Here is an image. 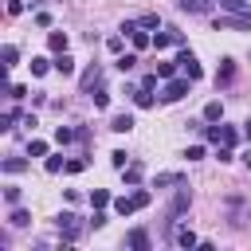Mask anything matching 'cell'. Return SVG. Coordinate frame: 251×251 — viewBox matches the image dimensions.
Returning a JSON list of instances; mask_svg holds the SVG:
<instances>
[{
  "mask_svg": "<svg viewBox=\"0 0 251 251\" xmlns=\"http://www.w3.org/2000/svg\"><path fill=\"white\" fill-rule=\"evenodd\" d=\"M188 86H192V78H188V75H173V78H165L161 98H165V102H180V98L188 94Z\"/></svg>",
  "mask_w": 251,
  "mask_h": 251,
  "instance_id": "6da1fadb",
  "label": "cell"
},
{
  "mask_svg": "<svg viewBox=\"0 0 251 251\" xmlns=\"http://www.w3.org/2000/svg\"><path fill=\"white\" fill-rule=\"evenodd\" d=\"M55 227H59V235H63V243H75V239L82 235V224H78V216H75V212H59V220H55Z\"/></svg>",
  "mask_w": 251,
  "mask_h": 251,
  "instance_id": "7a4b0ae2",
  "label": "cell"
},
{
  "mask_svg": "<svg viewBox=\"0 0 251 251\" xmlns=\"http://www.w3.org/2000/svg\"><path fill=\"white\" fill-rule=\"evenodd\" d=\"M204 137L216 141V145H235V141H239L235 126H204Z\"/></svg>",
  "mask_w": 251,
  "mask_h": 251,
  "instance_id": "3957f363",
  "label": "cell"
},
{
  "mask_svg": "<svg viewBox=\"0 0 251 251\" xmlns=\"http://www.w3.org/2000/svg\"><path fill=\"white\" fill-rule=\"evenodd\" d=\"M239 31V27H251V16H243V12H227V16H216V31Z\"/></svg>",
  "mask_w": 251,
  "mask_h": 251,
  "instance_id": "277c9868",
  "label": "cell"
},
{
  "mask_svg": "<svg viewBox=\"0 0 251 251\" xmlns=\"http://www.w3.org/2000/svg\"><path fill=\"white\" fill-rule=\"evenodd\" d=\"M176 63H180V75H188L192 82H196V78L204 75V71H200V63H196V55H192L188 47H180V55H176Z\"/></svg>",
  "mask_w": 251,
  "mask_h": 251,
  "instance_id": "5b68a950",
  "label": "cell"
},
{
  "mask_svg": "<svg viewBox=\"0 0 251 251\" xmlns=\"http://www.w3.org/2000/svg\"><path fill=\"white\" fill-rule=\"evenodd\" d=\"M126 247H133V251H149L153 243H149V231L145 227H133L129 235H126Z\"/></svg>",
  "mask_w": 251,
  "mask_h": 251,
  "instance_id": "8992f818",
  "label": "cell"
},
{
  "mask_svg": "<svg viewBox=\"0 0 251 251\" xmlns=\"http://www.w3.org/2000/svg\"><path fill=\"white\" fill-rule=\"evenodd\" d=\"M173 243H176V247H200V239H196L192 227H176V231H173Z\"/></svg>",
  "mask_w": 251,
  "mask_h": 251,
  "instance_id": "52a82bcc",
  "label": "cell"
},
{
  "mask_svg": "<svg viewBox=\"0 0 251 251\" xmlns=\"http://www.w3.org/2000/svg\"><path fill=\"white\" fill-rule=\"evenodd\" d=\"M110 129H114V133H129V129H133V114H114V118H110Z\"/></svg>",
  "mask_w": 251,
  "mask_h": 251,
  "instance_id": "ba28073f",
  "label": "cell"
},
{
  "mask_svg": "<svg viewBox=\"0 0 251 251\" xmlns=\"http://www.w3.org/2000/svg\"><path fill=\"white\" fill-rule=\"evenodd\" d=\"M51 63H55V71H59V75H75V59H71L67 51H59Z\"/></svg>",
  "mask_w": 251,
  "mask_h": 251,
  "instance_id": "9c48e42d",
  "label": "cell"
},
{
  "mask_svg": "<svg viewBox=\"0 0 251 251\" xmlns=\"http://www.w3.org/2000/svg\"><path fill=\"white\" fill-rule=\"evenodd\" d=\"M98 78H102V67H98V63H94V67H86V71H82V90H94V86H98Z\"/></svg>",
  "mask_w": 251,
  "mask_h": 251,
  "instance_id": "30bf717a",
  "label": "cell"
},
{
  "mask_svg": "<svg viewBox=\"0 0 251 251\" xmlns=\"http://www.w3.org/2000/svg\"><path fill=\"white\" fill-rule=\"evenodd\" d=\"M180 12H192V16H204L208 12V0H176Z\"/></svg>",
  "mask_w": 251,
  "mask_h": 251,
  "instance_id": "8fae6325",
  "label": "cell"
},
{
  "mask_svg": "<svg viewBox=\"0 0 251 251\" xmlns=\"http://www.w3.org/2000/svg\"><path fill=\"white\" fill-rule=\"evenodd\" d=\"M129 94H133V106H137V110H149V106H153V94H149L145 86H137V90H129Z\"/></svg>",
  "mask_w": 251,
  "mask_h": 251,
  "instance_id": "7c38bea8",
  "label": "cell"
},
{
  "mask_svg": "<svg viewBox=\"0 0 251 251\" xmlns=\"http://www.w3.org/2000/svg\"><path fill=\"white\" fill-rule=\"evenodd\" d=\"M204 122H224V102H220V98L204 106Z\"/></svg>",
  "mask_w": 251,
  "mask_h": 251,
  "instance_id": "4fadbf2b",
  "label": "cell"
},
{
  "mask_svg": "<svg viewBox=\"0 0 251 251\" xmlns=\"http://www.w3.org/2000/svg\"><path fill=\"white\" fill-rule=\"evenodd\" d=\"M0 169H4L8 176H16V173H24V169H27V161H24V157H4V165H0Z\"/></svg>",
  "mask_w": 251,
  "mask_h": 251,
  "instance_id": "5bb4252c",
  "label": "cell"
},
{
  "mask_svg": "<svg viewBox=\"0 0 251 251\" xmlns=\"http://www.w3.org/2000/svg\"><path fill=\"white\" fill-rule=\"evenodd\" d=\"M114 212H118V216H129V212H137V200H133V196H118V200H114Z\"/></svg>",
  "mask_w": 251,
  "mask_h": 251,
  "instance_id": "9a60e30c",
  "label": "cell"
},
{
  "mask_svg": "<svg viewBox=\"0 0 251 251\" xmlns=\"http://www.w3.org/2000/svg\"><path fill=\"white\" fill-rule=\"evenodd\" d=\"M8 224H12V227H27V224H31V216H27L20 204H12V216H8Z\"/></svg>",
  "mask_w": 251,
  "mask_h": 251,
  "instance_id": "2e32d148",
  "label": "cell"
},
{
  "mask_svg": "<svg viewBox=\"0 0 251 251\" xmlns=\"http://www.w3.org/2000/svg\"><path fill=\"white\" fill-rule=\"evenodd\" d=\"M224 12H243V16H251V4L247 0H216Z\"/></svg>",
  "mask_w": 251,
  "mask_h": 251,
  "instance_id": "e0dca14e",
  "label": "cell"
},
{
  "mask_svg": "<svg viewBox=\"0 0 251 251\" xmlns=\"http://www.w3.org/2000/svg\"><path fill=\"white\" fill-rule=\"evenodd\" d=\"M47 47H51L55 55H59V51H67V31H51V35H47Z\"/></svg>",
  "mask_w": 251,
  "mask_h": 251,
  "instance_id": "ac0fdd59",
  "label": "cell"
},
{
  "mask_svg": "<svg viewBox=\"0 0 251 251\" xmlns=\"http://www.w3.org/2000/svg\"><path fill=\"white\" fill-rule=\"evenodd\" d=\"M231 78H235V63H231V59H224V63H220V71H216V82H231Z\"/></svg>",
  "mask_w": 251,
  "mask_h": 251,
  "instance_id": "d6986e66",
  "label": "cell"
},
{
  "mask_svg": "<svg viewBox=\"0 0 251 251\" xmlns=\"http://www.w3.org/2000/svg\"><path fill=\"white\" fill-rule=\"evenodd\" d=\"M122 176H126V184H141V165H137V161H129V165L122 169Z\"/></svg>",
  "mask_w": 251,
  "mask_h": 251,
  "instance_id": "ffe728a7",
  "label": "cell"
},
{
  "mask_svg": "<svg viewBox=\"0 0 251 251\" xmlns=\"http://www.w3.org/2000/svg\"><path fill=\"white\" fill-rule=\"evenodd\" d=\"M173 184H184L180 173H157V188H173Z\"/></svg>",
  "mask_w": 251,
  "mask_h": 251,
  "instance_id": "44dd1931",
  "label": "cell"
},
{
  "mask_svg": "<svg viewBox=\"0 0 251 251\" xmlns=\"http://www.w3.org/2000/svg\"><path fill=\"white\" fill-rule=\"evenodd\" d=\"M90 98H94V110H106V106H110V90H102V86L90 90Z\"/></svg>",
  "mask_w": 251,
  "mask_h": 251,
  "instance_id": "7402d4cb",
  "label": "cell"
},
{
  "mask_svg": "<svg viewBox=\"0 0 251 251\" xmlns=\"http://www.w3.org/2000/svg\"><path fill=\"white\" fill-rule=\"evenodd\" d=\"M90 204H94V208H106V204H114V200H110L106 188H94V192H90Z\"/></svg>",
  "mask_w": 251,
  "mask_h": 251,
  "instance_id": "603a6c76",
  "label": "cell"
},
{
  "mask_svg": "<svg viewBox=\"0 0 251 251\" xmlns=\"http://www.w3.org/2000/svg\"><path fill=\"white\" fill-rule=\"evenodd\" d=\"M0 59H4V67H16V59H20V51H16L12 43H4V51H0Z\"/></svg>",
  "mask_w": 251,
  "mask_h": 251,
  "instance_id": "cb8c5ba5",
  "label": "cell"
},
{
  "mask_svg": "<svg viewBox=\"0 0 251 251\" xmlns=\"http://www.w3.org/2000/svg\"><path fill=\"white\" fill-rule=\"evenodd\" d=\"M27 157H47V141H27Z\"/></svg>",
  "mask_w": 251,
  "mask_h": 251,
  "instance_id": "d4e9b609",
  "label": "cell"
},
{
  "mask_svg": "<svg viewBox=\"0 0 251 251\" xmlns=\"http://www.w3.org/2000/svg\"><path fill=\"white\" fill-rule=\"evenodd\" d=\"M137 67V55H118V71L126 75V71H133Z\"/></svg>",
  "mask_w": 251,
  "mask_h": 251,
  "instance_id": "484cf974",
  "label": "cell"
},
{
  "mask_svg": "<svg viewBox=\"0 0 251 251\" xmlns=\"http://www.w3.org/2000/svg\"><path fill=\"white\" fill-rule=\"evenodd\" d=\"M176 67H180L176 59H173V63H157V75H161V78H173V75H176Z\"/></svg>",
  "mask_w": 251,
  "mask_h": 251,
  "instance_id": "4316f807",
  "label": "cell"
},
{
  "mask_svg": "<svg viewBox=\"0 0 251 251\" xmlns=\"http://www.w3.org/2000/svg\"><path fill=\"white\" fill-rule=\"evenodd\" d=\"M75 137H78V133H75V129H67V126H59V129H55V141H59V145H67V141H75Z\"/></svg>",
  "mask_w": 251,
  "mask_h": 251,
  "instance_id": "83f0119b",
  "label": "cell"
},
{
  "mask_svg": "<svg viewBox=\"0 0 251 251\" xmlns=\"http://www.w3.org/2000/svg\"><path fill=\"white\" fill-rule=\"evenodd\" d=\"M110 165H114V169H126V165H129L126 149H114V153H110Z\"/></svg>",
  "mask_w": 251,
  "mask_h": 251,
  "instance_id": "f1b7e54d",
  "label": "cell"
},
{
  "mask_svg": "<svg viewBox=\"0 0 251 251\" xmlns=\"http://www.w3.org/2000/svg\"><path fill=\"white\" fill-rule=\"evenodd\" d=\"M47 173H67V161H63V153H59V157H47Z\"/></svg>",
  "mask_w": 251,
  "mask_h": 251,
  "instance_id": "f546056e",
  "label": "cell"
},
{
  "mask_svg": "<svg viewBox=\"0 0 251 251\" xmlns=\"http://www.w3.org/2000/svg\"><path fill=\"white\" fill-rule=\"evenodd\" d=\"M47 67H55L51 59H31V75H47Z\"/></svg>",
  "mask_w": 251,
  "mask_h": 251,
  "instance_id": "4dcf8cb0",
  "label": "cell"
},
{
  "mask_svg": "<svg viewBox=\"0 0 251 251\" xmlns=\"http://www.w3.org/2000/svg\"><path fill=\"white\" fill-rule=\"evenodd\" d=\"M16 118H20V110H8V114H4V118H0V129H4V133H8V129H12V122H16Z\"/></svg>",
  "mask_w": 251,
  "mask_h": 251,
  "instance_id": "1f68e13d",
  "label": "cell"
},
{
  "mask_svg": "<svg viewBox=\"0 0 251 251\" xmlns=\"http://www.w3.org/2000/svg\"><path fill=\"white\" fill-rule=\"evenodd\" d=\"M20 196H24V192H20L16 184H8V188H4V200H8V204H20Z\"/></svg>",
  "mask_w": 251,
  "mask_h": 251,
  "instance_id": "d6a6232c",
  "label": "cell"
},
{
  "mask_svg": "<svg viewBox=\"0 0 251 251\" xmlns=\"http://www.w3.org/2000/svg\"><path fill=\"white\" fill-rule=\"evenodd\" d=\"M24 94H27V86H20V82H12V86H8V98H16V102H20Z\"/></svg>",
  "mask_w": 251,
  "mask_h": 251,
  "instance_id": "836d02e7",
  "label": "cell"
},
{
  "mask_svg": "<svg viewBox=\"0 0 251 251\" xmlns=\"http://www.w3.org/2000/svg\"><path fill=\"white\" fill-rule=\"evenodd\" d=\"M216 157H220V165H227L231 161V145H216Z\"/></svg>",
  "mask_w": 251,
  "mask_h": 251,
  "instance_id": "e575fe53",
  "label": "cell"
},
{
  "mask_svg": "<svg viewBox=\"0 0 251 251\" xmlns=\"http://www.w3.org/2000/svg\"><path fill=\"white\" fill-rule=\"evenodd\" d=\"M86 169V157H75V161H67V173H82Z\"/></svg>",
  "mask_w": 251,
  "mask_h": 251,
  "instance_id": "d590c367",
  "label": "cell"
},
{
  "mask_svg": "<svg viewBox=\"0 0 251 251\" xmlns=\"http://www.w3.org/2000/svg\"><path fill=\"white\" fill-rule=\"evenodd\" d=\"M133 200H137V208H145L153 196H149V188H137V192H133Z\"/></svg>",
  "mask_w": 251,
  "mask_h": 251,
  "instance_id": "8d00e7d4",
  "label": "cell"
},
{
  "mask_svg": "<svg viewBox=\"0 0 251 251\" xmlns=\"http://www.w3.org/2000/svg\"><path fill=\"white\" fill-rule=\"evenodd\" d=\"M90 227H106V212H102V208H94V216H90Z\"/></svg>",
  "mask_w": 251,
  "mask_h": 251,
  "instance_id": "74e56055",
  "label": "cell"
},
{
  "mask_svg": "<svg viewBox=\"0 0 251 251\" xmlns=\"http://www.w3.org/2000/svg\"><path fill=\"white\" fill-rule=\"evenodd\" d=\"M137 24H141V27H157V24H161V20H157V12H149V16H141V20H137Z\"/></svg>",
  "mask_w": 251,
  "mask_h": 251,
  "instance_id": "f35d334b",
  "label": "cell"
},
{
  "mask_svg": "<svg viewBox=\"0 0 251 251\" xmlns=\"http://www.w3.org/2000/svg\"><path fill=\"white\" fill-rule=\"evenodd\" d=\"M24 12V0H8V16H20Z\"/></svg>",
  "mask_w": 251,
  "mask_h": 251,
  "instance_id": "ab89813d",
  "label": "cell"
},
{
  "mask_svg": "<svg viewBox=\"0 0 251 251\" xmlns=\"http://www.w3.org/2000/svg\"><path fill=\"white\" fill-rule=\"evenodd\" d=\"M122 43H126L122 35H110V39H106V47H110V51H122Z\"/></svg>",
  "mask_w": 251,
  "mask_h": 251,
  "instance_id": "60d3db41",
  "label": "cell"
},
{
  "mask_svg": "<svg viewBox=\"0 0 251 251\" xmlns=\"http://www.w3.org/2000/svg\"><path fill=\"white\" fill-rule=\"evenodd\" d=\"M157 78H161V75L153 71V75H145V78H141V86H145V90H153V86H157Z\"/></svg>",
  "mask_w": 251,
  "mask_h": 251,
  "instance_id": "b9f144b4",
  "label": "cell"
},
{
  "mask_svg": "<svg viewBox=\"0 0 251 251\" xmlns=\"http://www.w3.org/2000/svg\"><path fill=\"white\" fill-rule=\"evenodd\" d=\"M184 157H188V161H200V157H204V145H192V149H188Z\"/></svg>",
  "mask_w": 251,
  "mask_h": 251,
  "instance_id": "7bdbcfd3",
  "label": "cell"
},
{
  "mask_svg": "<svg viewBox=\"0 0 251 251\" xmlns=\"http://www.w3.org/2000/svg\"><path fill=\"white\" fill-rule=\"evenodd\" d=\"M243 137H247V141H251V122H247V129H243Z\"/></svg>",
  "mask_w": 251,
  "mask_h": 251,
  "instance_id": "ee69618b",
  "label": "cell"
},
{
  "mask_svg": "<svg viewBox=\"0 0 251 251\" xmlns=\"http://www.w3.org/2000/svg\"><path fill=\"white\" fill-rule=\"evenodd\" d=\"M39 4H47V0H31V8H39Z\"/></svg>",
  "mask_w": 251,
  "mask_h": 251,
  "instance_id": "f6af8a7d",
  "label": "cell"
},
{
  "mask_svg": "<svg viewBox=\"0 0 251 251\" xmlns=\"http://www.w3.org/2000/svg\"><path fill=\"white\" fill-rule=\"evenodd\" d=\"M243 161H247V169H251V153H247V157H243Z\"/></svg>",
  "mask_w": 251,
  "mask_h": 251,
  "instance_id": "bcb514c9",
  "label": "cell"
}]
</instances>
